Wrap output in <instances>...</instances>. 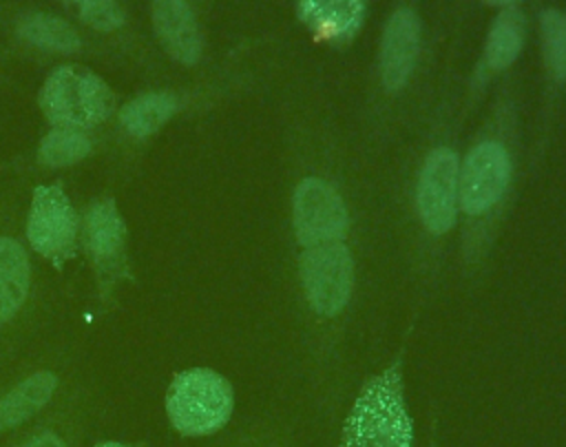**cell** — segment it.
I'll return each instance as SVG.
<instances>
[{
    "label": "cell",
    "instance_id": "14",
    "mask_svg": "<svg viewBox=\"0 0 566 447\" xmlns=\"http://www.w3.org/2000/svg\"><path fill=\"white\" fill-rule=\"evenodd\" d=\"M29 292V259L24 248L0 237V323L11 319Z\"/></svg>",
    "mask_w": 566,
    "mask_h": 447
},
{
    "label": "cell",
    "instance_id": "3",
    "mask_svg": "<svg viewBox=\"0 0 566 447\" xmlns=\"http://www.w3.org/2000/svg\"><path fill=\"white\" fill-rule=\"evenodd\" d=\"M166 412L172 427L184 436L214 434L232 414V387L208 367L184 370L168 387Z\"/></svg>",
    "mask_w": 566,
    "mask_h": 447
},
{
    "label": "cell",
    "instance_id": "20",
    "mask_svg": "<svg viewBox=\"0 0 566 447\" xmlns=\"http://www.w3.org/2000/svg\"><path fill=\"white\" fill-rule=\"evenodd\" d=\"M80 18L99 31H113L124 24V11L117 2H80Z\"/></svg>",
    "mask_w": 566,
    "mask_h": 447
},
{
    "label": "cell",
    "instance_id": "15",
    "mask_svg": "<svg viewBox=\"0 0 566 447\" xmlns=\"http://www.w3.org/2000/svg\"><path fill=\"white\" fill-rule=\"evenodd\" d=\"M177 108V100L170 93H146L135 97L122 108V124L135 137L155 133Z\"/></svg>",
    "mask_w": 566,
    "mask_h": 447
},
{
    "label": "cell",
    "instance_id": "13",
    "mask_svg": "<svg viewBox=\"0 0 566 447\" xmlns=\"http://www.w3.org/2000/svg\"><path fill=\"white\" fill-rule=\"evenodd\" d=\"M55 376L38 372L0 398V429H11L40 412L55 392Z\"/></svg>",
    "mask_w": 566,
    "mask_h": 447
},
{
    "label": "cell",
    "instance_id": "22",
    "mask_svg": "<svg viewBox=\"0 0 566 447\" xmlns=\"http://www.w3.org/2000/svg\"><path fill=\"white\" fill-rule=\"evenodd\" d=\"M95 447H126V445L115 443V440H106V443H99V445H95Z\"/></svg>",
    "mask_w": 566,
    "mask_h": 447
},
{
    "label": "cell",
    "instance_id": "11",
    "mask_svg": "<svg viewBox=\"0 0 566 447\" xmlns=\"http://www.w3.org/2000/svg\"><path fill=\"white\" fill-rule=\"evenodd\" d=\"M153 24L164 49L184 64H195L201 55V33L190 4L161 0L153 4Z\"/></svg>",
    "mask_w": 566,
    "mask_h": 447
},
{
    "label": "cell",
    "instance_id": "5",
    "mask_svg": "<svg viewBox=\"0 0 566 447\" xmlns=\"http://www.w3.org/2000/svg\"><path fill=\"white\" fill-rule=\"evenodd\" d=\"M301 277L312 308L325 316H334L343 310L352 292V254L338 241L312 246L303 252Z\"/></svg>",
    "mask_w": 566,
    "mask_h": 447
},
{
    "label": "cell",
    "instance_id": "12",
    "mask_svg": "<svg viewBox=\"0 0 566 447\" xmlns=\"http://www.w3.org/2000/svg\"><path fill=\"white\" fill-rule=\"evenodd\" d=\"M298 13L321 38L347 42L363 22L365 4L358 0H305L298 4Z\"/></svg>",
    "mask_w": 566,
    "mask_h": 447
},
{
    "label": "cell",
    "instance_id": "17",
    "mask_svg": "<svg viewBox=\"0 0 566 447\" xmlns=\"http://www.w3.org/2000/svg\"><path fill=\"white\" fill-rule=\"evenodd\" d=\"M522 46V18L511 4L509 11H502L491 29L486 42V62L491 69L509 66Z\"/></svg>",
    "mask_w": 566,
    "mask_h": 447
},
{
    "label": "cell",
    "instance_id": "9",
    "mask_svg": "<svg viewBox=\"0 0 566 447\" xmlns=\"http://www.w3.org/2000/svg\"><path fill=\"white\" fill-rule=\"evenodd\" d=\"M82 239L102 283L115 279L124 270L126 226L113 199H102L91 206L84 219Z\"/></svg>",
    "mask_w": 566,
    "mask_h": 447
},
{
    "label": "cell",
    "instance_id": "7",
    "mask_svg": "<svg viewBox=\"0 0 566 447\" xmlns=\"http://www.w3.org/2000/svg\"><path fill=\"white\" fill-rule=\"evenodd\" d=\"M511 175L506 150L497 142L478 144L464 162L458 179V197L467 212L489 210L504 193Z\"/></svg>",
    "mask_w": 566,
    "mask_h": 447
},
{
    "label": "cell",
    "instance_id": "6",
    "mask_svg": "<svg viewBox=\"0 0 566 447\" xmlns=\"http://www.w3.org/2000/svg\"><path fill=\"white\" fill-rule=\"evenodd\" d=\"M347 228L340 197L321 179H303L294 193V230L303 246L336 241Z\"/></svg>",
    "mask_w": 566,
    "mask_h": 447
},
{
    "label": "cell",
    "instance_id": "10",
    "mask_svg": "<svg viewBox=\"0 0 566 447\" xmlns=\"http://www.w3.org/2000/svg\"><path fill=\"white\" fill-rule=\"evenodd\" d=\"M418 38V20L409 9L396 11L387 22L380 44V69L382 84L389 91H396L407 82L416 62Z\"/></svg>",
    "mask_w": 566,
    "mask_h": 447
},
{
    "label": "cell",
    "instance_id": "18",
    "mask_svg": "<svg viewBox=\"0 0 566 447\" xmlns=\"http://www.w3.org/2000/svg\"><path fill=\"white\" fill-rule=\"evenodd\" d=\"M91 150V142L82 131L55 128L51 131L38 150V159L46 166H69L80 162Z\"/></svg>",
    "mask_w": 566,
    "mask_h": 447
},
{
    "label": "cell",
    "instance_id": "4",
    "mask_svg": "<svg viewBox=\"0 0 566 447\" xmlns=\"http://www.w3.org/2000/svg\"><path fill=\"white\" fill-rule=\"evenodd\" d=\"M29 243L57 268L73 257L77 239V215L57 184L38 186L27 221Z\"/></svg>",
    "mask_w": 566,
    "mask_h": 447
},
{
    "label": "cell",
    "instance_id": "19",
    "mask_svg": "<svg viewBox=\"0 0 566 447\" xmlns=\"http://www.w3.org/2000/svg\"><path fill=\"white\" fill-rule=\"evenodd\" d=\"M542 40L546 64L555 80H566V15L559 11H546L542 15Z\"/></svg>",
    "mask_w": 566,
    "mask_h": 447
},
{
    "label": "cell",
    "instance_id": "16",
    "mask_svg": "<svg viewBox=\"0 0 566 447\" xmlns=\"http://www.w3.org/2000/svg\"><path fill=\"white\" fill-rule=\"evenodd\" d=\"M18 33L35 46L53 49V51H62V53H71L80 46V38L71 29V24H66L60 18L44 15V13L22 18L18 22Z\"/></svg>",
    "mask_w": 566,
    "mask_h": 447
},
{
    "label": "cell",
    "instance_id": "21",
    "mask_svg": "<svg viewBox=\"0 0 566 447\" xmlns=\"http://www.w3.org/2000/svg\"><path fill=\"white\" fill-rule=\"evenodd\" d=\"M22 447H66L64 440L53 432H40L33 438H29Z\"/></svg>",
    "mask_w": 566,
    "mask_h": 447
},
{
    "label": "cell",
    "instance_id": "2",
    "mask_svg": "<svg viewBox=\"0 0 566 447\" xmlns=\"http://www.w3.org/2000/svg\"><path fill=\"white\" fill-rule=\"evenodd\" d=\"M40 108L57 128L82 131L104 122L115 108V95L102 77L84 66H60L42 91Z\"/></svg>",
    "mask_w": 566,
    "mask_h": 447
},
{
    "label": "cell",
    "instance_id": "1",
    "mask_svg": "<svg viewBox=\"0 0 566 447\" xmlns=\"http://www.w3.org/2000/svg\"><path fill=\"white\" fill-rule=\"evenodd\" d=\"M343 447H413L400 365H391L363 387L345 420Z\"/></svg>",
    "mask_w": 566,
    "mask_h": 447
},
{
    "label": "cell",
    "instance_id": "8",
    "mask_svg": "<svg viewBox=\"0 0 566 447\" xmlns=\"http://www.w3.org/2000/svg\"><path fill=\"white\" fill-rule=\"evenodd\" d=\"M458 179V159L451 150L438 148L427 157L418 184V208L431 232H444L455 221Z\"/></svg>",
    "mask_w": 566,
    "mask_h": 447
}]
</instances>
